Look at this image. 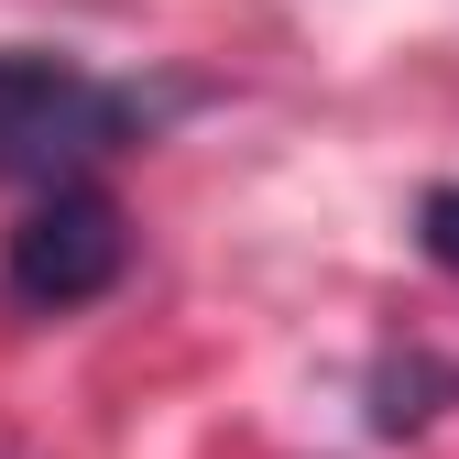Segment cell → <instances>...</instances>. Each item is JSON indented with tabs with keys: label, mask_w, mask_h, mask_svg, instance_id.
<instances>
[{
	"label": "cell",
	"mask_w": 459,
	"mask_h": 459,
	"mask_svg": "<svg viewBox=\"0 0 459 459\" xmlns=\"http://www.w3.org/2000/svg\"><path fill=\"white\" fill-rule=\"evenodd\" d=\"M153 132L143 88L77 66L55 44H0V176L55 186V176H88V164L132 153Z\"/></svg>",
	"instance_id": "6da1fadb"
},
{
	"label": "cell",
	"mask_w": 459,
	"mask_h": 459,
	"mask_svg": "<svg viewBox=\"0 0 459 459\" xmlns=\"http://www.w3.org/2000/svg\"><path fill=\"white\" fill-rule=\"evenodd\" d=\"M121 263H132V219H121V197L88 186V176L33 186L22 230L0 241V284H12V307H33V317L99 307L109 284H121Z\"/></svg>",
	"instance_id": "7a4b0ae2"
},
{
	"label": "cell",
	"mask_w": 459,
	"mask_h": 459,
	"mask_svg": "<svg viewBox=\"0 0 459 459\" xmlns=\"http://www.w3.org/2000/svg\"><path fill=\"white\" fill-rule=\"evenodd\" d=\"M416 241L459 273V186H427V208H416Z\"/></svg>",
	"instance_id": "3957f363"
}]
</instances>
